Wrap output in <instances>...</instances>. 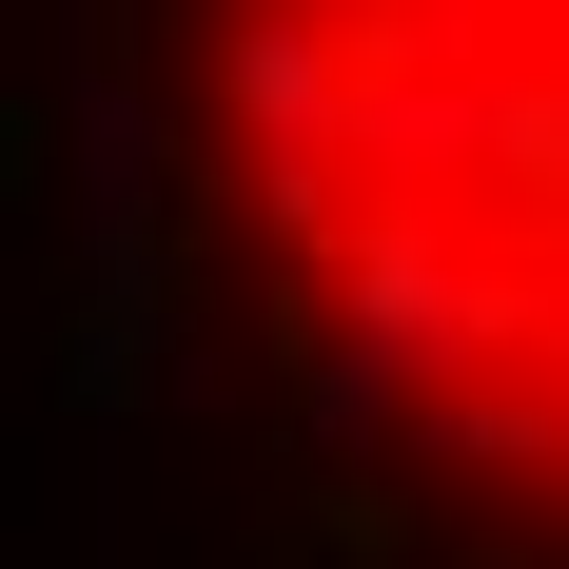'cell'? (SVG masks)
<instances>
[{
	"instance_id": "cell-1",
	"label": "cell",
	"mask_w": 569,
	"mask_h": 569,
	"mask_svg": "<svg viewBox=\"0 0 569 569\" xmlns=\"http://www.w3.org/2000/svg\"><path fill=\"white\" fill-rule=\"evenodd\" d=\"M236 393L412 530L569 569V0H79Z\"/></svg>"
}]
</instances>
